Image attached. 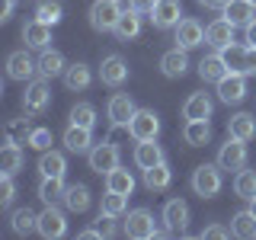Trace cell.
Returning a JSON list of instances; mask_svg holds the SVG:
<instances>
[{"mask_svg":"<svg viewBox=\"0 0 256 240\" xmlns=\"http://www.w3.org/2000/svg\"><path fill=\"white\" fill-rule=\"evenodd\" d=\"M122 13L125 10H122L118 0H93V6H90V26L96 32H112Z\"/></svg>","mask_w":256,"mask_h":240,"instance_id":"obj_1","label":"cell"},{"mask_svg":"<svg viewBox=\"0 0 256 240\" xmlns=\"http://www.w3.org/2000/svg\"><path fill=\"white\" fill-rule=\"evenodd\" d=\"M48 106H52V86H48V80L45 77L29 80L26 93H22V109H26V116H38V112H45Z\"/></svg>","mask_w":256,"mask_h":240,"instance_id":"obj_2","label":"cell"},{"mask_svg":"<svg viewBox=\"0 0 256 240\" xmlns=\"http://www.w3.org/2000/svg\"><path fill=\"white\" fill-rule=\"evenodd\" d=\"M125 128H128V134H132L134 141H154L160 134V116L154 109H138Z\"/></svg>","mask_w":256,"mask_h":240,"instance_id":"obj_3","label":"cell"},{"mask_svg":"<svg viewBox=\"0 0 256 240\" xmlns=\"http://www.w3.org/2000/svg\"><path fill=\"white\" fill-rule=\"evenodd\" d=\"M192 189H196V196H202V198L218 196L221 192V166L218 164L196 166V173H192Z\"/></svg>","mask_w":256,"mask_h":240,"instance_id":"obj_4","label":"cell"},{"mask_svg":"<svg viewBox=\"0 0 256 240\" xmlns=\"http://www.w3.org/2000/svg\"><path fill=\"white\" fill-rule=\"evenodd\" d=\"M125 234L132 240H154L157 237V221L148 208H134L128 212V221H125Z\"/></svg>","mask_w":256,"mask_h":240,"instance_id":"obj_5","label":"cell"},{"mask_svg":"<svg viewBox=\"0 0 256 240\" xmlns=\"http://www.w3.org/2000/svg\"><path fill=\"white\" fill-rule=\"evenodd\" d=\"M86 160H90V170H93V173L106 176V173H112V170L118 166V148H116L112 141L93 144V148H90V154H86Z\"/></svg>","mask_w":256,"mask_h":240,"instance_id":"obj_6","label":"cell"},{"mask_svg":"<svg viewBox=\"0 0 256 240\" xmlns=\"http://www.w3.org/2000/svg\"><path fill=\"white\" fill-rule=\"evenodd\" d=\"M38 234L45 240H58L68 234V218L61 208H54V202L45 205V212H38Z\"/></svg>","mask_w":256,"mask_h":240,"instance_id":"obj_7","label":"cell"},{"mask_svg":"<svg viewBox=\"0 0 256 240\" xmlns=\"http://www.w3.org/2000/svg\"><path fill=\"white\" fill-rule=\"evenodd\" d=\"M218 166L221 170H244L246 166V141L228 134V141H224L221 150H218Z\"/></svg>","mask_w":256,"mask_h":240,"instance_id":"obj_8","label":"cell"},{"mask_svg":"<svg viewBox=\"0 0 256 240\" xmlns=\"http://www.w3.org/2000/svg\"><path fill=\"white\" fill-rule=\"evenodd\" d=\"M182 20V6L180 0H157V6L150 10V22L157 29H176Z\"/></svg>","mask_w":256,"mask_h":240,"instance_id":"obj_9","label":"cell"},{"mask_svg":"<svg viewBox=\"0 0 256 240\" xmlns=\"http://www.w3.org/2000/svg\"><path fill=\"white\" fill-rule=\"evenodd\" d=\"M164 224L170 234H186L189 228V205L182 202V198H170V202L164 205Z\"/></svg>","mask_w":256,"mask_h":240,"instance_id":"obj_10","label":"cell"},{"mask_svg":"<svg viewBox=\"0 0 256 240\" xmlns=\"http://www.w3.org/2000/svg\"><path fill=\"white\" fill-rule=\"evenodd\" d=\"M246 96V74H237V70H230L228 77L218 80V100L221 102H244Z\"/></svg>","mask_w":256,"mask_h":240,"instance_id":"obj_11","label":"cell"},{"mask_svg":"<svg viewBox=\"0 0 256 240\" xmlns=\"http://www.w3.org/2000/svg\"><path fill=\"white\" fill-rule=\"evenodd\" d=\"M100 80L106 86H122L125 80H128V64L122 54H106L100 64Z\"/></svg>","mask_w":256,"mask_h":240,"instance_id":"obj_12","label":"cell"},{"mask_svg":"<svg viewBox=\"0 0 256 240\" xmlns=\"http://www.w3.org/2000/svg\"><path fill=\"white\" fill-rule=\"evenodd\" d=\"M38 74V61L29 58V52H13L10 58H6V77L10 80H32Z\"/></svg>","mask_w":256,"mask_h":240,"instance_id":"obj_13","label":"cell"},{"mask_svg":"<svg viewBox=\"0 0 256 240\" xmlns=\"http://www.w3.org/2000/svg\"><path fill=\"white\" fill-rule=\"evenodd\" d=\"M173 32H176L173 42L180 45V48H186V52H189V48H198V45L205 42V29H202V22H198V20H180V26H176Z\"/></svg>","mask_w":256,"mask_h":240,"instance_id":"obj_14","label":"cell"},{"mask_svg":"<svg viewBox=\"0 0 256 240\" xmlns=\"http://www.w3.org/2000/svg\"><path fill=\"white\" fill-rule=\"evenodd\" d=\"M134 112H138V109H134V100H132L128 93H116V96H109L106 116H109V122H112V125H128Z\"/></svg>","mask_w":256,"mask_h":240,"instance_id":"obj_15","label":"cell"},{"mask_svg":"<svg viewBox=\"0 0 256 240\" xmlns=\"http://www.w3.org/2000/svg\"><path fill=\"white\" fill-rule=\"evenodd\" d=\"M64 148H68L70 154H90V148H93V128L68 125V132H64Z\"/></svg>","mask_w":256,"mask_h":240,"instance_id":"obj_16","label":"cell"},{"mask_svg":"<svg viewBox=\"0 0 256 240\" xmlns=\"http://www.w3.org/2000/svg\"><path fill=\"white\" fill-rule=\"evenodd\" d=\"M22 42H26V48H48V42H52V26L42 20H29L22 26Z\"/></svg>","mask_w":256,"mask_h":240,"instance_id":"obj_17","label":"cell"},{"mask_svg":"<svg viewBox=\"0 0 256 240\" xmlns=\"http://www.w3.org/2000/svg\"><path fill=\"white\" fill-rule=\"evenodd\" d=\"M20 170H22V148H20V141L6 138V144L0 148V173H4V176H16Z\"/></svg>","mask_w":256,"mask_h":240,"instance_id":"obj_18","label":"cell"},{"mask_svg":"<svg viewBox=\"0 0 256 240\" xmlns=\"http://www.w3.org/2000/svg\"><path fill=\"white\" fill-rule=\"evenodd\" d=\"M164 148L154 141H138V148H134V164L141 166V170H150V166H157V164H164Z\"/></svg>","mask_w":256,"mask_h":240,"instance_id":"obj_19","label":"cell"},{"mask_svg":"<svg viewBox=\"0 0 256 240\" xmlns=\"http://www.w3.org/2000/svg\"><path fill=\"white\" fill-rule=\"evenodd\" d=\"M68 64H64V54L54 52V48H42V58H38V77L52 80V77H64Z\"/></svg>","mask_w":256,"mask_h":240,"instance_id":"obj_20","label":"cell"},{"mask_svg":"<svg viewBox=\"0 0 256 240\" xmlns=\"http://www.w3.org/2000/svg\"><path fill=\"white\" fill-rule=\"evenodd\" d=\"M224 20H230L234 26H250L256 20V4H250V0H228Z\"/></svg>","mask_w":256,"mask_h":240,"instance_id":"obj_21","label":"cell"},{"mask_svg":"<svg viewBox=\"0 0 256 240\" xmlns=\"http://www.w3.org/2000/svg\"><path fill=\"white\" fill-rule=\"evenodd\" d=\"M186 68H189V54H186V48H170V52H164V58H160V70H164L166 77H182L186 74Z\"/></svg>","mask_w":256,"mask_h":240,"instance_id":"obj_22","label":"cell"},{"mask_svg":"<svg viewBox=\"0 0 256 240\" xmlns=\"http://www.w3.org/2000/svg\"><path fill=\"white\" fill-rule=\"evenodd\" d=\"M234 22L230 20H214L212 26L205 29V42L212 45V48H224V45H230L234 42Z\"/></svg>","mask_w":256,"mask_h":240,"instance_id":"obj_23","label":"cell"},{"mask_svg":"<svg viewBox=\"0 0 256 240\" xmlns=\"http://www.w3.org/2000/svg\"><path fill=\"white\" fill-rule=\"evenodd\" d=\"M228 134H230V138H240V141H253L256 138V116H250V112H237V116H230Z\"/></svg>","mask_w":256,"mask_h":240,"instance_id":"obj_24","label":"cell"},{"mask_svg":"<svg viewBox=\"0 0 256 240\" xmlns=\"http://www.w3.org/2000/svg\"><path fill=\"white\" fill-rule=\"evenodd\" d=\"M212 109H214V102H212V96L208 93H192L189 100H186V106H182V118H212Z\"/></svg>","mask_w":256,"mask_h":240,"instance_id":"obj_25","label":"cell"},{"mask_svg":"<svg viewBox=\"0 0 256 240\" xmlns=\"http://www.w3.org/2000/svg\"><path fill=\"white\" fill-rule=\"evenodd\" d=\"M182 138H186V144H192V148L208 144L212 141V125H208V118H189L186 128H182Z\"/></svg>","mask_w":256,"mask_h":240,"instance_id":"obj_26","label":"cell"},{"mask_svg":"<svg viewBox=\"0 0 256 240\" xmlns=\"http://www.w3.org/2000/svg\"><path fill=\"white\" fill-rule=\"evenodd\" d=\"M112 32H116L122 42H128V38H138L141 36V13L128 6V10L118 16V22H116V29H112Z\"/></svg>","mask_w":256,"mask_h":240,"instance_id":"obj_27","label":"cell"},{"mask_svg":"<svg viewBox=\"0 0 256 240\" xmlns=\"http://www.w3.org/2000/svg\"><path fill=\"white\" fill-rule=\"evenodd\" d=\"M170 182H173V170L166 166V160H164V164H157V166H150V170H144V186H148L150 192L170 189Z\"/></svg>","mask_w":256,"mask_h":240,"instance_id":"obj_28","label":"cell"},{"mask_svg":"<svg viewBox=\"0 0 256 240\" xmlns=\"http://www.w3.org/2000/svg\"><path fill=\"white\" fill-rule=\"evenodd\" d=\"M228 74H230V68L224 64L221 54H208V58L198 61V77H202V80H212V84H218V80L228 77Z\"/></svg>","mask_w":256,"mask_h":240,"instance_id":"obj_29","label":"cell"},{"mask_svg":"<svg viewBox=\"0 0 256 240\" xmlns=\"http://www.w3.org/2000/svg\"><path fill=\"white\" fill-rule=\"evenodd\" d=\"M38 173L42 176H64L68 173V160H64L61 150H42V157H38Z\"/></svg>","mask_w":256,"mask_h":240,"instance_id":"obj_30","label":"cell"},{"mask_svg":"<svg viewBox=\"0 0 256 240\" xmlns=\"http://www.w3.org/2000/svg\"><path fill=\"white\" fill-rule=\"evenodd\" d=\"M64 205H68V212H86L90 208V189L84 186V182H74V186H68L64 189V198H61Z\"/></svg>","mask_w":256,"mask_h":240,"instance_id":"obj_31","label":"cell"},{"mask_svg":"<svg viewBox=\"0 0 256 240\" xmlns=\"http://www.w3.org/2000/svg\"><path fill=\"white\" fill-rule=\"evenodd\" d=\"M90 80H93V74H90V68L86 64H70L68 70H64V86H68L70 93H77V90H86L90 86Z\"/></svg>","mask_w":256,"mask_h":240,"instance_id":"obj_32","label":"cell"},{"mask_svg":"<svg viewBox=\"0 0 256 240\" xmlns=\"http://www.w3.org/2000/svg\"><path fill=\"white\" fill-rule=\"evenodd\" d=\"M106 189L118 192V196H132L134 192V176L128 170H122V166H116L112 173H106Z\"/></svg>","mask_w":256,"mask_h":240,"instance_id":"obj_33","label":"cell"},{"mask_svg":"<svg viewBox=\"0 0 256 240\" xmlns=\"http://www.w3.org/2000/svg\"><path fill=\"white\" fill-rule=\"evenodd\" d=\"M64 176H42V182H38V198H42L45 205L58 202V198H64Z\"/></svg>","mask_w":256,"mask_h":240,"instance_id":"obj_34","label":"cell"},{"mask_svg":"<svg viewBox=\"0 0 256 240\" xmlns=\"http://www.w3.org/2000/svg\"><path fill=\"white\" fill-rule=\"evenodd\" d=\"M230 230H234V237H240V240L256 237V214L250 208H246V212H237L234 221H230Z\"/></svg>","mask_w":256,"mask_h":240,"instance_id":"obj_35","label":"cell"},{"mask_svg":"<svg viewBox=\"0 0 256 240\" xmlns=\"http://www.w3.org/2000/svg\"><path fill=\"white\" fill-rule=\"evenodd\" d=\"M218 54L224 58V64H228L230 70H237V74H244V61H246V45H237V42H230V45L218 48Z\"/></svg>","mask_w":256,"mask_h":240,"instance_id":"obj_36","label":"cell"},{"mask_svg":"<svg viewBox=\"0 0 256 240\" xmlns=\"http://www.w3.org/2000/svg\"><path fill=\"white\" fill-rule=\"evenodd\" d=\"M100 212L112 214V218H122V214H128V196H118V192L106 189V196H102V202H100Z\"/></svg>","mask_w":256,"mask_h":240,"instance_id":"obj_37","label":"cell"},{"mask_svg":"<svg viewBox=\"0 0 256 240\" xmlns=\"http://www.w3.org/2000/svg\"><path fill=\"white\" fill-rule=\"evenodd\" d=\"M13 230H16L20 237H26V234H32V230H38V214L29 212V208H16V212H13Z\"/></svg>","mask_w":256,"mask_h":240,"instance_id":"obj_38","label":"cell"},{"mask_svg":"<svg viewBox=\"0 0 256 240\" xmlns=\"http://www.w3.org/2000/svg\"><path fill=\"white\" fill-rule=\"evenodd\" d=\"M61 16H64V6L58 4V0H38V4H36V20L48 22V26L61 22Z\"/></svg>","mask_w":256,"mask_h":240,"instance_id":"obj_39","label":"cell"},{"mask_svg":"<svg viewBox=\"0 0 256 240\" xmlns=\"http://www.w3.org/2000/svg\"><path fill=\"white\" fill-rule=\"evenodd\" d=\"M234 192L240 198H250L256 196V170H237V180H234Z\"/></svg>","mask_w":256,"mask_h":240,"instance_id":"obj_40","label":"cell"},{"mask_svg":"<svg viewBox=\"0 0 256 240\" xmlns=\"http://www.w3.org/2000/svg\"><path fill=\"white\" fill-rule=\"evenodd\" d=\"M70 125H80V128H96V109L90 102H77L70 109Z\"/></svg>","mask_w":256,"mask_h":240,"instance_id":"obj_41","label":"cell"},{"mask_svg":"<svg viewBox=\"0 0 256 240\" xmlns=\"http://www.w3.org/2000/svg\"><path fill=\"white\" fill-rule=\"evenodd\" d=\"M29 134H32V125L26 122V118H16V122H10L6 125V138L10 141H29Z\"/></svg>","mask_w":256,"mask_h":240,"instance_id":"obj_42","label":"cell"},{"mask_svg":"<svg viewBox=\"0 0 256 240\" xmlns=\"http://www.w3.org/2000/svg\"><path fill=\"white\" fill-rule=\"evenodd\" d=\"M29 148H36V150H48L52 148V132L48 128H32V134H29Z\"/></svg>","mask_w":256,"mask_h":240,"instance_id":"obj_43","label":"cell"},{"mask_svg":"<svg viewBox=\"0 0 256 240\" xmlns=\"http://www.w3.org/2000/svg\"><path fill=\"white\" fill-rule=\"evenodd\" d=\"M13 196H16V186H13V176H4L0 180V205H10L13 202Z\"/></svg>","mask_w":256,"mask_h":240,"instance_id":"obj_44","label":"cell"},{"mask_svg":"<svg viewBox=\"0 0 256 240\" xmlns=\"http://www.w3.org/2000/svg\"><path fill=\"white\" fill-rule=\"evenodd\" d=\"M234 230L230 228H221V224H208V228L202 230V240H224V237H230Z\"/></svg>","mask_w":256,"mask_h":240,"instance_id":"obj_45","label":"cell"},{"mask_svg":"<svg viewBox=\"0 0 256 240\" xmlns=\"http://www.w3.org/2000/svg\"><path fill=\"white\" fill-rule=\"evenodd\" d=\"M112 221H116L112 214H102V212H100V218H96V228H100L102 237H112V234H116V224H112Z\"/></svg>","mask_w":256,"mask_h":240,"instance_id":"obj_46","label":"cell"},{"mask_svg":"<svg viewBox=\"0 0 256 240\" xmlns=\"http://www.w3.org/2000/svg\"><path fill=\"white\" fill-rule=\"evenodd\" d=\"M128 6H132V10H138L141 16H150V10L157 6V0H132Z\"/></svg>","mask_w":256,"mask_h":240,"instance_id":"obj_47","label":"cell"},{"mask_svg":"<svg viewBox=\"0 0 256 240\" xmlns=\"http://www.w3.org/2000/svg\"><path fill=\"white\" fill-rule=\"evenodd\" d=\"M244 74H256V45H246V61H244Z\"/></svg>","mask_w":256,"mask_h":240,"instance_id":"obj_48","label":"cell"},{"mask_svg":"<svg viewBox=\"0 0 256 240\" xmlns=\"http://www.w3.org/2000/svg\"><path fill=\"white\" fill-rule=\"evenodd\" d=\"M202 6H208V10H224L228 6V0H198Z\"/></svg>","mask_w":256,"mask_h":240,"instance_id":"obj_49","label":"cell"},{"mask_svg":"<svg viewBox=\"0 0 256 240\" xmlns=\"http://www.w3.org/2000/svg\"><path fill=\"white\" fill-rule=\"evenodd\" d=\"M13 10H16V0H4V16H0V20H10V16H13Z\"/></svg>","mask_w":256,"mask_h":240,"instance_id":"obj_50","label":"cell"},{"mask_svg":"<svg viewBox=\"0 0 256 240\" xmlns=\"http://www.w3.org/2000/svg\"><path fill=\"white\" fill-rule=\"evenodd\" d=\"M244 29H246V45H256V20L250 26H244Z\"/></svg>","mask_w":256,"mask_h":240,"instance_id":"obj_51","label":"cell"},{"mask_svg":"<svg viewBox=\"0 0 256 240\" xmlns=\"http://www.w3.org/2000/svg\"><path fill=\"white\" fill-rule=\"evenodd\" d=\"M80 237H84V240H96L102 234H100V228H86V230H80Z\"/></svg>","mask_w":256,"mask_h":240,"instance_id":"obj_52","label":"cell"},{"mask_svg":"<svg viewBox=\"0 0 256 240\" xmlns=\"http://www.w3.org/2000/svg\"><path fill=\"white\" fill-rule=\"evenodd\" d=\"M250 212H253V214H256V196H253V198H250Z\"/></svg>","mask_w":256,"mask_h":240,"instance_id":"obj_53","label":"cell"},{"mask_svg":"<svg viewBox=\"0 0 256 240\" xmlns=\"http://www.w3.org/2000/svg\"><path fill=\"white\" fill-rule=\"evenodd\" d=\"M118 4H132V0H118Z\"/></svg>","mask_w":256,"mask_h":240,"instance_id":"obj_54","label":"cell"},{"mask_svg":"<svg viewBox=\"0 0 256 240\" xmlns=\"http://www.w3.org/2000/svg\"><path fill=\"white\" fill-rule=\"evenodd\" d=\"M250 4H256V0H250Z\"/></svg>","mask_w":256,"mask_h":240,"instance_id":"obj_55","label":"cell"}]
</instances>
